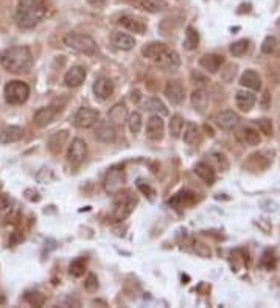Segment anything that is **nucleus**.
Listing matches in <instances>:
<instances>
[{
  "instance_id": "1",
  "label": "nucleus",
  "mask_w": 280,
  "mask_h": 308,
  "mask_svg": "<svg viewBox=\"0 0 280 308\" xmlns=\"http://www.w3.org/2000/svg\"><path fill=\"white\" fill-rule=\"evenodd\" d=\"M0 65L9 73H28L33 67L31 50L25 45H16L0 53Z\"/></svg>"
},
{
  "instance_id": "2",
  "label": "nucleus",
  "mask_w": 280,
  "mask_h": 308,
  "mask_svg": "<svg viewBox=\"0 0 280 308\" xmlns=\"http://www.w3.org/2000/svg\"><path fill=\"white\" fill-rule=\"evenodd\" d=\"M62 42L65 47L78 52L81 55H87V56H95L98 53V45L93 41V37L89 34H83V33H67L62 37Z\"/></svg>"
},
{
  "instance_id": "3",
  "label": "nucleus",
  "mask_w": 280,
  "mask_h": 308,
  "mask_svg": "<svg viewBox=\"0 0 280 308\" xmlns=\"http://www.w3.org/2000/svg\"><path fill=\"white\" fill-rule=\"evenodd\" d=\"M47 14V5L44 6H19L16 9V24L24 30H31Z\"/></svg>"
},
{
  "instance_id": "4",
  "label": "nucleus",
  "mask_w": 280,
  "mask_h": 308,
  "mask_svg": "<svg viewBox=\"0 0 280 308\" xmlns=\"http://www.w3.org/2000/svg\"><path fill=\"white\" fill-rule=\"evenodd\" d=\"M5 101L9 105H24V103L30 97V86L21 80H13L5 84L3 89Z\"/></svg>"
},
{
  "instance_id": "5",
  "label": "nucleus",
  "mask_w": 280,
  "mask_h": 308,
  "mask_svg": "<svg viewBox=\"0 0 280 308\" xmlns=\"http://www.w3.org/2000/svg\"><path fill=\"white\" fill-rule=\"evenodd\" d=\"M137 204V199L134 196H131V193H126L123 196H120V198L114 202V210H112V218L114 221H123L126 220L131 213H133L134 207Z\"/></svg>"
},
{
  "instance_id": "6",
  "label": "nucleus",
  "mask_w": 280,
  "mask_h": 308,
  "mask_svg": "<svg viewBox=\"0 0 280 308\" xmlns=\"http://www.w3.org/2000/svg\"><path fill=\"white\" fill-rule=\"evenodd\" d=\"M100 120V114L97 109L89 108V106H83L77 111V114L73 117V123L80 129H89L93 128Z\"/></svg>"
},
{
  "instance_id": "7",
  "label": "nucleus",
  "mask_w": 280,
  "mask_h": 308,
  "mask_svg": "<svg viewBox=\"0 0 280 308\" xmlns=\"http://www.w3.org/2000/svg\"><path fill=\"white\" fill-rule=\"evenodd\" d=\"M154 64L157 65L159 69H162V70L176 72L177 69L181 67V58H179V55H177V52L165 47V49L156 56Z\"/></svg>"
},
{
  "instance_id": "8",
  "label": "nucleus",
  "mask_w": 280,
  "mask_h": 308,
  "mask_svg": "<svg viewBox=\"0 0 280 308\" xmlns=\"http://www.w3.org/2000/svg\"><path fill=\"white\" fill-rule=\"evenodd\" d=\"M125 185V173L121 168L118 167H112L111 170L106 173L105 176V182H103V187H105V192L108 195H117Z\"/></svg>"
},
{
  "instance_id": "9",
  "label": "nucleus",
  "mask_w": 280,
  "mask_h": 308,
  "mask_svg": "<svg viewBox=\"0 0 280 308\" xmlns=\"http://www.w3.org/2000/svg\"><path fill=\"white\" fill-rule=\"evenodd\" d=\"M87 157V143L83 139L77 137L72 140L67 151V162L72 167H80Z\"/></svg>"
},
{
  "instance_id": "10",
  "label": "nucleus",
  "mask_w": 280,
  "mask_h": 308,
  "mask_svg": "<svg viewBox=\"0 0 280 308\" xmlns=\"http://www.w3.org/2000/svg\"><path fill=\"white\" fill-rule=\"evenodd\" d=\"M95 139L103 143H112L117 139V126L111 120H98L95 125Z\"/></svg>"
},
{
  "instance_id": "11",
  "label": "nucleus",
  "mask_w": 280,
  "mask_h": 308,
  "mask_svg": "<svg viewBox=\"0 0 280 308\" xmlns=\"http://www.w3.org/2000/svg\"><path fill=\"white\" fill-rule=\"evenodd\" d=\"M165 97L168 98V101L171 103V105H181L185 98V87L182 86L181 81L177 80H173V81H168L165 84Z\"/></svg>"
},
{
  "instance_id": "12",
  "label": "nucleus",
  "mask_w": 280,
  "mask_h": 308,
  "mask_svg": "<svg viewBox=\"0 0 280 308\" xmlns=\"http://www.w3.org/2000/svg\"><path fill=\"white\" fill-rule=\"evenodd\" d=\"M86 77H87V73L83 65H73V67H70L64 75V86L70 89L80 87L84 83V80H86Z\"/></svg>"
},
{
  "instance_id": "13",
  "label": "nucleus",
  "mask_w": 280,
  "mask_h": 308,
  "mask_svg": "<svg viewBox=\"0 0 280 308\" xmlns=\"http://www.w3.org/2000/svg\"><path fill=\"white\" fill-rule=\"evenodd\" d=\"M92 90H93L95 98L105 101V100L112 97V93H114V90H115V86H114V83H112V80L103 77V78H98L95 83H93Z\"/></svg>"
},
{
  "instance_id": "14",
  "label": "nucleus",
  "mask_w": 280,
  "mask_h": 308,
  "mask_svg": "<svg viewBox=\"0 0 280 308\" xmlns=\"http://www.w3.org/2000/svg\"><path fill=\"white\" fill-rule=\"evenodd\" d=\"M164 131H165V123L161 115H153L149 117L146 121V137L149 140H162L164 137Z\"/></svg>"
},
{
  "instance_id": "15",
  "label": "nucleus",
  "mask_w": 280,
  "mask_h": 308,
  "mask_svg": "<svg viewBox=\"0 0 280 308\" xmlns=\"http://www.w3.org/2000/svg\"><path fill=\"white\" fill-rule=\"evenodd\" d=\"M224 64V56L221 55H217V53H209V55H204L202 58L199 59V65L201 69H204L207 73L210 75H215L218 73L223 67Z\"/></svg>"
},
{
  "instance_id": "16",
  "label": "nucleus",
  "mask_w": 280,
  "mask_h": 308,
  "mask_svg": "<svg viewBox=\"0 0 280 308\" xmlns=\"http://www.w3.org/2000/svg\"><path fill=\"white\" fill-rule=\"evenodd\" d=\"M69 142V131L65 129H61V131H56V133H53L49 140H47V148L50 149V153L53 154H59L64 146L67 145Z\"/></svg>"
},
{
  "instance_id": "17",
  "label": "nucleus",
  "mask_w": 280,
  "mask_h": 308,
  "mask_svg": "<svg viewBox=\"0 0 280 308\" xmlns=\"http://www.w3.org/2000/svg\"><path fill=\"white\" fill-rule=\"evenodd\" d=\"M58 115V111L52 106H45V108H39L33 115V121L36 126L39 128H45L47 125H50L52 121Z\"/></svg>"
},
{
  "instance_id": "18",
  "label": "nucleus",
  "mask_w": 280,
  "mask_h": 308,
  "mask_svg": "<svg viewBox=\"0 0 280 308\" xmlns=\"http://www.w3.org/2000/svg\"><path fill=\"white\" fill-rule=\"evenodd\" d=\"M217 123L224 131H233L240 125V115L233 111H223L217 115Z\"/></svg>"
},
{
  "instance_id": "19",
  "label": "nucleus",
  "mask_w": 280,
  "mask_h": 308,
  "mask_svg": "<svg viewBox=\"0 0 280 308\" xmlns=\"http://www.w3.org/2000/svg\"><path fill=\"white\" fill-rule=\"evenodd\" d=\"M111 42H112V45L115 47V49L123 50V52L133 50L134 45H136V39L133 36L128 34V33H121V31H114V33H112Z\"/></svg>"
},
{
  "instance_id": "20",
  "label": "nucleus",
  "mask_w": 280,
  "mask_h": 308,
  "mask_svg": "<svg viewBox=\"0 0 280 308\" xmlns=\"http://www.w3.org/2000/svg\"><path fill=\"white\" fill-rule=\"evenodd\" d=\"M168 202L176 209L190 207V205H193L196 202V193H193L190 190H181V192H177Z\"/></svg>"
},
{
  "instance_id": "21",
  "label": "nucleus",
  "mask_w": 280,
  "mask_h": 308,
  "mask_svg": "<svg viewBox=\"0 0 280 308\" xmlns=\"http://www.w3.org/2000/svg\"><path fill=\"white\" fill-rule=\"evenodd\" d=\"M22 137H24V128L16 126V125H9V126H5L2 129V133H0V143L9 145V143L22 140Z\"/></svg>"
},
{
  "instance_id": "22",
  "label": "nucleus",
  "mask_w": 280,
  "mask_h": 308,
  "mask_svg": "<svg viewBox=\"0 0 280 308\" xmlns=\"http://www.w3.org/2000/svg\"><path fill=\"white\" fill-rule=\"evenodd\" d=\"M190 101H192V106L195 108V111H198L199 114H204L209 108L210 98H209V93L204 89H195L190 95Z\"/></svg>"
},
{
  "instance_id": "23",
  "label": "nucleus",
  "mask_w": 280,
  "mask_h": 308,
  "mask_svg": "<svg viewBox=\"0 0 280 308\" xmlns=\"http://www.w3.org/2000/svg\"><path fill=\"white\" fill-rule=\"evenodd\" d=\"M128 109L123 103H117L115 106H112L108 112V120H111L115 126H123L128 121Z\"/></svg>"
},
{
  "instance_id": "24",
  "label": "nucleus",
  "mask_w": 280,
  "mask_h": 308,
  "mask_svg": "<svg viewBox=\"0 0 280 308\" xmlns=\"http://www.w3.org/2000/svg\"><path fill=\"white\" fill-rule=\"evenodd\" d=\"M238 140L243 143V145H248V146H257L261 143V136L257 129L251 128V126H245L240 129L238 133Z\"/></svg>"
},
{
  "instance_id": "25",
  "label": "nucleus",
  "mask_w": 280,
  "mask_h": 308,
  "mask_svg": "<svg viewBox=\"0 0 280 308\" xmlns=\"http://www.w3.org/2000/svg\"><path fill=\"white\" fill-rule=\"evenodd\" d=\"M240 84L249 90H260L261 89V78L255 70H245L240 77Z\"/></svg>"
},
{
  "instance_id": "26",
  "label": "nucleus",
  "mask_w": 280,
  "mask_h": 308,
  "mask_svg": "<svg viewBox=\"0 0 280 308\" xmlns=\"http://www.w3.org/2000/svg\"><path fill=\"white\" fill-rule=\"evenodd\" d=\"M255 101H257L255 95L249 90H238L235 95V105L243 112H249L255 106Z\"/></svg>"
},
{
  "instance_id": "27",
  "label": "nucleus",
  "mask_w": 280,
  "mask_h": 308,
  "mask_svg": "<svg viewBox=\"0 0 280 308\" xmlns=\"http://www.w3.org/2000/svg\"><path fill=\"white\" fill-rule=\"evenodd\" d=\"M118 24L123 27V28H126V30L131 31V33L143 34L146 31V25L142 21H140V19H136L133 16H121Z\"/></svg>"
},
{
  "instance_id": "28",
  "label": "nucleus",
  "mask_w": 280,
  "mask_h": 308,
  "mask_svg": "<svg viewBox=\"0 0 280 308\" xmlns=\"http://www.w3.org/2000/svg\"><path fill=\"white\" fill-rule=\"evenodd\" d=\"M195 173L198 174L199 179H201L204 184H207V185H213V184H215V179H217V173H215L213 168H212L209 164H205V162L196 164V167H195Z\"/></svg>"
},
{
  "instance_id": "29",
  "label": "nucleus",
  "mask_w": 280,
  "mask_h": 308,
  "mask_svg": "<svg viewBox=\"0 0 280 308\" xmlns=\"http://www.w3.org/2000/svg\"><path fill=\"white\" fill-rule=\"evenodd\" d=\"M143 108H145V111L153 112V114H156V115H161V117L168 115V108L165 106V103L157 97L146 98V101L143 103Z\"/></svg>"
},
{
  "instance_id": "30",
  "label": "nucleus",
  "mask_w": 280,
  "mask_h": 308,
  "mask_svg": "<svg viewBox=\"0 0 280 308\" xmlns=\"http://www.w3.org/2000/svg\"><path fill=\"white\" fill-rule=\"evenodd\" d=\"M182 139H184V142L187 145H190V146L199 143V140H201L199 128L196 126L195 123H187L185 125V131H184V134H182Z\"/></svg>"
},
{
  "instance_id": "31",
  "label": "nucleus",
  "mask_w": 280,
  "mask_h": 308,
  "mask_svg": "<svg viewBox=\"0 0 280 308\" xmlns=\"http://www.w3.org/2000/svg\"><path fill=\"white\" fill-rule=\"evenodd\" d=\"M198 44H199V34L198 31L195 30L193 27H187L185 30V37H184V49L185 50H196L198 49Z\"/></svg>"
},
{
  "instance_id": "32",
  "label": "nucleus",
  "mask_w": 280,
  "mask_h": 308,
  "mask_svg": "<svg viewBox=\"0 0 280 308\" xmlns=\"http://www.w3.org/2000/svg\"><path fill=\"white\" fill-rule=\"evenodd\" d=\"M139 3L148 13H161L167 8L165 0H139Z\"/></svg>"
},
{
  "instance_id": "33",
  "label": "nucleus",
  "mask_w": 280,
  "mask_h": 308,
  "mask_svg": "<svg viewBox=\"0 0 280 308\" xmlns=\"http://www.w3.org/2000/svg\"><path fill=\"white\" fill-rule=\"evenodd\" d=\"M165 44H162V42H149V44H146L143 49H142V55L145 56V58H148V59H151V61H154L156 59V56L161 53L164 49H165Z\"/></svg>"
},
{
  "instance_id": "34",
  "label": "nucleus",
  "mask_w": 280,
  "mask_h": 308,
  "mask_svg": "<svg viewBox=\"0 0 280 308\" xmlns=\"http://www.w3.org/2000/svg\"><path fill=\"white\" fill-rule=\"evenodd\" d=\"M184 125H185V121L182 118V115L179 114H174L170 120V125H168V128H170V134L171 137L177 139V137H181L182 134V131H184Z\"/></svg>"
},
{
  "instance_id": "35",
  "label": "nucleus",
  "mask_w": 280,
  "mask_h": 308,
  "mask_svg": "<svg viewBox=\"0 0 280 308\" xmlns=\"http://www.w3.org/2000/svg\"><path fill=\"white\" fill-rule=\"evenodd\" d=\"M128 126H129V131L133 134H139L140 133V129H142V114L140 112H133V114H129L128 115Z\"/></svg>"
},
{
  "instance_id": "36",
  "label": "nucleus",
  "mask_w": 280,
  "mask_h": 308,
  "mask_svg": "<svg viewBox=\"0 0 280 308\" xmlns=\"http://www.w3.org/2000/svg\"><path fill=\"white\" fill-rule=\"evenodd\" d=\"M84 271H86V260L84 258L73 260L69 266V274L73 277H81L84 274Z\"/></svg>"
},
{
  "instance_id": "37",
  "label": "nucleus",
  "mask_w": 280,
  "mask_h": 308,
  "mask_svg": "<svg viewBox=\"0 0 280 308\" xmlns=\"http://www.w3.org/2000/svg\"><path fill=\"white\" fill-rule=\"evenodd\" d=\"M249 50V41L248 39H240L235 41L230 45V53L233 56H243L246 52Z\"/></svg>"
},
{
  "instance_id": "38",
  "label": "nucleus",
  "mask_w": 280,
  "mask_h": 308,
  "mask_svg": "<svg viewBox=\"0 0 280 308\" xmlns=\"http://www.w3.org/2000/svg\"><path fill=\"white\" fill-rule=\"evenodd\" d=\"M25 301L33 307H42L45 304V296L39 291H28L25 294Z\"/></svg>"
},
{
  "instance_id": "39",
  "label": "nucleus",
  "mask_w": 280,
  "mask_h": 308,
  "mask_svg": "<svg viewBox=\"0 0 280 308\" xmlns=\"http://www.w3.org/2000/svg\"><path fill=\"white\" fill-rule=\"evenodd\" d=\"M237 69H238L237 64H227L226 69L221 70V78L226 83H232L233 78H235V75H237Z\"/></svg>"
},
{
  "instance_id": "40",
  "label": "nucleus",
  "mask_w": 280,
  "mask_h": 308,
  "mask_svg": "<svg viewBox=\"0 0 280 308\" xmlns=\"http://www.w3.org/2000/svg\"><path fill=\"white\" fill-rule=\"evenodd\" d=\"M84 289H86L87 293H97L98 289V279L95 274H89L86 277V280H84Z\"/></svg>"
},
{
  "instance_id": "41",
  "label": "nucleus",
  "mask_w": 280,
  "mask_h": 308,
  "mask_svg": "<svg viewBox=\"0 0 280 308\" xmlns=\"http://www.w3.org/2000/svg\"><path fill=\"white\" fill-rule=\"evenodd\" d=\"M193 251L198 254L199 257H204V258H209L212 255V251L207 245H204L201 241H195L193 243Z\"/></svg>"
},
{
  "instance_id": "42",
  "label": "nucleus",
  "mask_w": 280,
  "mask_h": 308,
  "mask_svg": "<svg viewBox=\"0 0 280 308\" xmlns=\"http://www.w3.org/2000/svg\"><path fill=\"white\" fill-rule=\"evenodd\" d=\"M261 266H263L265 269H274V266H276V257H274V254L271 251H266L265 254H263V257H261Z\"/></svg>"
},
{
  "instance_id": "43",
  "label": "nucleus",
  "mask_w": 280,
  "mask_h": 308,
  "mask_svg": "<svg viewBox=\"0 0 280 308\" xmlns=\"http://www.w3.org/2000/svg\"><path fill=\"white\" fill-rule=\"evenodd\" d=\"M276 45H277L276 37L268 36V37H265L263 44H261V52L266 53V55H271V53H273V52L276 50Z\"/></svg>"
},
{
  "instance_id": "44",
  "label": "nucleus",
  "mask_w": 280,
  "mask_h": 308,
  "mask_svg": "<svg viewBox=\"0 0 280 308\" xmlns=\"http://www.w3.org/2000/svg\"><path fill=\"white\" fill-rule=\"evenodd\" d=\"M9 209H11V202H9V198L0 192V215H5L9 212Z\"/></svg>"
},
{
  "instance_id": "45",
  "label": "nucleus",
  "mask_w": 280,
  "mask_h": 308,
  "mask_svg": "<svg viewBox=\"0 0 280 308\" xmlns=\"http://www.w3.org/2000/svg\"><path fill=\"white\" fill-rule=\"evenodd\" d=\"M137 187H139V190H140V192H142V193H143L145 196H148V198H149V199H151V201L154 199V195H156V190H154V189H151V187H149L148 184L145 185V184H143V181H139V182H137Z\"/></svg>"
},
{
  "instance_id": "46",
  "label": "nucleus",
  "mask_w": 280,
  "mask_h": 308,
  "mask_svg": "<svg viewBox=\"0 0 280 308\" xmlns=\"http://www.w3.org/2000/svg\"><path fill=\"white\" fill-rule=\"evenodd\" d=\"M258 128H260L261 133L266 134V136H269L271 133H273V125H271V120H268V118L258 120Z\"/></svg>"
},
{
  "instance_id": "47",
  "label": "nucleus",
  "mask_w": 280,
  "mask_h": 308,
  "mask_svg": "<svg viewBox=\"0 0 280 308\" xmlns=\"http://www.w3.org/2000/svg\"><path fill=\"white\" fill-rule=\"evenodd\" d=\"M19 6H44L45 0H17Z\"/></svg>"
},
{
  "instance_id": "48",
  "label": "nucleus",
  "mask_w": 280,
  "mask_h": 308,
  "mask_svg": "<svg viewBox=\"0 0 280 308\" xmlns=\"http://www.w3.org/2000/svg\"><path fill=\"white\" fill-rule=\"evenodd\" d=\"M89 5H92L93 8H103L106 5V0H87Z\"/></svg>"
},
{
  "instance_id": "49",
  "label": "nucleus",
  "mask_w": 280,
  "mask_h": 308,
  "mask_svg": "<svg viewBox=\"0 0 280 308\" xmlns=\"http://www.w3.org/2000/svg\"><path fill=\"white\" fill-rule=\"evenodd\" d=\"M131 101H133V103H139L140 101V92L139 90L131 92Z\"/></svg>"
},
{
  "instance_id": "50",
  "label": "nucleus",
  "mask_w": 280,
  "mask_h": 308,
  "mask_svg": "<svg viewBox=\"0 0 280 308\" xmlns=\"http://www.w3.org/2000/svg\"><path fill=\"white\" fill-rule=\"evenodd\" d=\"M204 129H205V131H207V134L213 136V129H212L210 126H207V125H205V126H204Z\"/></svg>"
},
{
  "instance_id": "51",
  "label": "nucleus",
  "mask_w": 280,
  "mask_h": 308,
  "mask_svg": "<svg viewBox=\"0 0 280 308\" xmlns=\"http://www.w3.org/2000/svg\"><path fill=\"white\" fill-rule=\"evenodd\" d=\"M0 189H2V185H0Z\"/></svg>"
}]
</instances>
